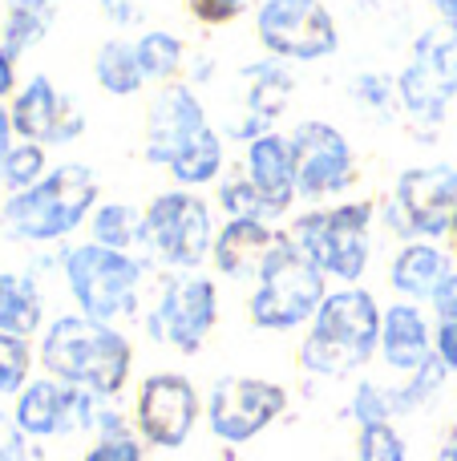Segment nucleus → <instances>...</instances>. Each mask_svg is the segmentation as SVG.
<instances>
[{
  "mask_svg": "<svg viewBox=\"0 0 457 461\" xmlns=\"http://www.w3.org/2000/svg\"><path fill=\"white\" fill-rule=\"evenodd\" d=\"M32 360H37V348L29 336L0 332V397H16L32 381Z\"/></svg>",
  "mask_w": 457,
  "mask_h": 461,
  "instance_id": "31",
  "label": "nucleus"
},
{
  "mask_svg": "<svg viewBox=\"0 0 457 461\" xmlns=\"http://www.w3.org/2000/svg\"><path fill=\"white\" fill-rule=\"evenodd\" d=\"M97 194H102L97 170L89 162L65 158L37 186L0 199V235L24 247L65 243L73 230L89 223V215L97 211Z\"/></svg>",
  "mask_w": 457,
  "mask_h": 461,
  "instance_id": "3",
  "label": "nucleus"
},
{
  "mask_svg": "<svg viewBox=\"0 0 457 461\" xmlns=\"http://www.w3.org/2000/svg\"><path fill=\"white\" fill-rule=\"evenodd\" d=\"M291 154H296V191L304 203L324 207L336 203L340 194H348L361 178V162L356 150L332 122H300L288 134Z\"/></svg>",
  "mask_w": 457,
  "mask_h": 461,
  "instance_id": "14",
  "label": "nucleus"
},
{
  "mask_svg": "<svg viewBox=\"0 0 457 461\" xmlns=\"http://www.w3.org/2000/svg\"><path fill=\"white\" fill-rule=\"evenodd\" d=\"M275 235H280V227H272L267 219H227L215 235V247H211V267L227 279H255Z\"/></svg>",
  "mask_w": 457,
  "mask_h": 461,
  "instance_id": "21",
  "label": "nucleus"
},
{
  "mask_svg": "<svg viewBox=\"0 0 457 461\" xmlns=\"http://www.w3.org/2000/svg\"><path fill=\"white\" fill-rule=\"evenodd\" d=\"M457 223V167L426 162L397 175L393 191L381 199V227L401 243L413 239H445Z\"/></svg>",
  "mask_w": 457,
  "mask_h": 461,
  "instance_id": "9",
  "label": "nucleus"
},
{
  "mask_svg": "<svg viewBox=\"0 0 457 461\" xmlns=\"http://www.w3.org/2000/svg\"><path fill=\"white\" fill-rule=\"evenodd\" d=\"M348 94H353L356 105L381 113V118H393L401 110V102H397V77H389V73H361V77H353Z\"/></svg>",
  "mask_w": 457,
  "mask_h": 461,
  "instance_id": "33",
  "label": "nucleus"
},
{
  "mask_svg": "<svg viewBox=\"0 0 457 461\" xmlns=\"http://www.w3.org/2000/svg\"><path fill=\"white\" fill-rule=\"evenodd\" d=\"M381 316L385 308L369 287H336L324 295L320 312L300 340V368L308 376H353L381 352Z\"/></svg>",
  "mask_w": 457,
  "mask_h": 461,
  "instance_id": "4",
  "label": "nucleus"
},
{
  "mask_svg": "<svg viewBox=\"0 0 457 461\" xmlns=\"http://www.w3.org/2000/svg\"><path fill=\"white\" fill-rule=\"evenodd\" d=\"M215 211L199 191H162L146 203V243L142 251L166 271H199L211 263L215 247Z\"/></svg>",
  "mask_w": 457,
  "mask_h": 461,
  "instance_id": "10",
  "label": "nucleus"
},
{
  "mask_svg": "<svg viewBox=\"0 0 457 461\" xmlns=\"http://www.w3.org/2000/svg\"><path fill=\"white\" fill-rule=\"evenodd\" d=\"M251 0H186V13L199 24H227L247 8Z\"/></svg>",
  "mask_w": 457,
  "mask_h": 461,
  "instance_id": "35",
  "label": "nucleus"
},
{
  "mask_svg": "<svg viewBox=\"0 0 457 461\" xmlns=\"http://www.w3.org/2000/svg\"><path fill=\"white\" fill-rule=\"evenodd\" d=\"M453 271V259L429 239H413L401 243L397 255L389 259V287L409 303H429L442 279Z\"/></svg>",
  "mask_w": 457,
  "mask_h": 461,
  "instance_id": "22",
  "label": "nucleus"
},
{
  "mask_svg": "<svg viewBox=\"0 0 457 461\" xmlns=\"http://www.w3.org/2000/svg\"><path fill=\"white\" fill-rule=\"evenodd\" d=\"M138 61H142L146 86H170L186 65V45L178 32L170 29H146L142 37H134Z\"/></svg>",
  "mask_w": 457,
  "mask_h": 461,
  "instance_id": "26",
  "label": "nucleus"
},
{
  "mask_svg": "<svg viewBox=\"0 0 457 461\" xmlns=\"http://www.w3.org/2000/svg\"><path fill=\"white\" fill-rule=\"evenodd\" d=\"M255 37L267 49V57L291 65L324 61L340 49L336 16L324 0H259Z\"/></svg>",
  "mask_w": 457,
  "mask_h": 461,
  "instance_id": "12",
  "label": "nucleus"
},
{
  "mask_svg": "<svg viewBox=\"0 0 457 461\" xmlns=\"http://www.w3.org/2000/svg\"><path fill=\"white\" fill-rule=\"evenodd\" d=\"M21 89V73H16V57L0 45V105H8V97Z\"/></svg>",
  "mask_w": 457,
  "mask_h": 461,
  "instance_id": "36",
  "label": "nucleus"
},
{
  "mask_svg": "<svg viewBox=\"0 0 457 461\" xmlns=\"http://www.w3.org/2000/svg\"><path fill=\"white\" fill-rule=\"evenodd\" d=\"M94 81L105 89L110 97H134L142 94L146 73L138 61V45L130 37H110L97 45L94 53Z\"/></svg>",
  "mask_w": 457,
  "mask_h": 461,
  "instance_id": "24",
  "label": "nucleus"
},
{
  "mask_svg": "<svg viewBox=\"0 0 457 461\" xmlns=\"http://www.w3.org/2000/svg\"><path fill=\"white\" fill-rule=\"evenodd\" d=\"M8 122L21 142L37 146H69L85 134V113L69 94L53 86L49 73H32L21 81L13 97H8Z\"/></svg>",
  "mask_w": 457,
  "mask_h": 461,
  "instance_id": "18",
  "label": "nucleus"
},
{
  "mask_svg": "<svg viewBox=\"0 0 457 461\" xmlns=\"http://www.w3.org/2000/svg\"><path fill=\"white\" fill-rule=\"evenodd\" d=\"M397 102L426 142L442 134L457 102V24L437 21L417 32L409 61L397 73Z\"/></svg>",
  "mask_w": 457,
  "mask_h": 461,
  "instance_id": "8",
  "label": "nucleus"
},
{
  "mask_svg": "<svg viewBox=\"0 0 457 461\" xmlns=\"http://www.w3.org/2000/svg\"><path fill=\"white\" fill-rule=\"evenodd\" d=\"M434 352L450 373H457V267L434 292Z\"/></svg>",
  "mask_w": 457,
  "mask_h": 461,
  "instance_id": "29",
  "label": "nucleus"
},
{
  "mask_svg": "<svg viewBox=\"0 0 457 461\" xmlns=\"http://www.w3.org/2000/svg\"><path fill=\"white\" fill-rule=\"evenodd\" d=\"M219 324V284L202 271H166L158 284L146 332L154 344H166L178 357H194Z\"/></svg>",
  "mask_w": 457,
  "mask_h": 461,
  "instance_id": "11",
  "label": "nucleus"
},
{
  "mask_svg": "<svg viewBox=\"0 0 457 461\" xmlns=\"http://www.w3.org/2000/svg\"><path fill=\"white\" fill-rule=\"evenodd\" d=\"M146 441L130 433V425L118 413H102L97 421V441L85 449L81 461H146Z\"/></svg>",
  "mask_w": 457,
  "mask_h": 461,
  "instance_id": "30",
  "label": "nucleus"
},
{
  "mask_svg": "<svg viewBox=\"0 0 457 461\" xmlns=\"http://www.w3.org/2000/svg\"><path fill=\"white\" fill-rule=\"evenodd\" d=\"M57 267H61L65 287L81 316L121 324V320H134L142 308L146 263L134 251H113V247L85 239V243L65 247L57 255Z\"/></svg>",
  "mask_w": 457,
  "mask_h": 461,
  "instance_id": "6",
  "label": "nucleus"
},
{
  "mask_svg": "<svg viewBox=\"0 0 457 461\" xmlns=\"http://www.w3.org/2000/svg\"><path fill=\"white\" fill-rule=\"evenodd\" d=\"M381 360L393 373H417L421 365L437 357L434 352V324L426 320L421 303L393 300L381 316Z\"/></svg>",
  "mask_w": 457,
  "mask_h": 461,
  "instance_id": "20",
  "label": "nucleus"
},
{
  "mask_svg": "<svg viewBox=\"0 0 457 461\" xmlns=\"http://www.w3.org/2000/svg\"><path fill=\"white\" fill-rule=\"evenodd\" d=\"M37 360L53 381L110 401L130 384L134 344L118 324H102V320H89L81 312H65V316L45 324L37 340Z\"/></svg>",
  "mask_w": 457,
  "mask_h": 461,
  "instance_id": "2",
  "label": "nucleus"
},
{
  "mask_svg": "<svg viewBox=\"0 0 457 461\" xmlns=\"http://www.w3.org/2000/svg\"><path fill=\"white\" fill-rule=\"evenodd\" d=\"M89 239L113 251H138L146 243V207L134 203H97V211L89 215Z\"/></svg>",
  "mask_w": 457,
  "mask_h": 461,
  "instance_id": "25",
  "label": "nucleus"
},
{
  "mask_svg": "<svg viewBox=\"0 0 457 461\" xmlns=\"http://www.w3.org/2000/svg\"><path fill=\"white\" fill-rule=\"evenodd\" d=\"M13 142H16V134H13V122H8V105H0V162H4Z\"/></svg>",
  "mask_w": 457,
  "mask_h": 461,
  "instance_id": "37",
  "label": "nucleus"
},
{
  "mask_svg": "<svg viewBox=\"0 0 457 461\" xmlns=\"http://www.w3.org/2000/svg\"><path fill=\"white\" fill-rule=\"evenodd\" d=\"M437 461H457V429L445 438V446H442V454H437Z\"/></svg>",
  "mask_w": 457,
  "mask_h": 461,
  "instance_id": "39",
  "label": "nucleus"
},
{
  "mask_svg": "<svg viewBox=\"0 0 457 461\" xmlns=\"http://www.w3.org/2000/svg\"><path fill=\"white\" fill-rule=\"evenodd\" d=\"M49 170H53V167H49V150H45V146L21 142V138H16V142L8 146L4 162H0V191H4V194H21V191H29V186H37Z\"/></svg>",
  "mask_w": 457,
  "mask_h": 461,
  "instance_id": "28",
  "label": "nucleus"
},
{
  "mask_svg": "<svg viewBox=\"0 0 457 461\" xmlns=\"http://www.w3.org/2000/svg\"><path fill=\"white\" fill-rule=\"evenodd\" d=\"M450 239H453V251H457V223H453V230H450Z\"/></svg>",
  "mask_w": 457,
  "mask_h": 461,
  "instance_id": "40",
  "label": "nucleus"
},
{
  "mask_svg": "<svg viewBox=\"0 0 457 461\" xmlns=\"http://www.w3.org/2000/svg\"><path fill=\"white\" fill-rule=\"evenodd\" d=\"M202 417V397L191 376L150 373L134 393V429L154 449H183Z\"/></svg>",
  "mask_w": 457,
  "mask_h": 461,
  "instance_id": "15",
  "label": "nucleus"
},
{
  "mask_svg": "<svg viewBox=\"0 0 457 461\" xmlns=\"http://www.w3.org/2000/svg\"><path fill=\"white\" fill-rule=\"evenodd\" d=\"M328 295V276L316 267V259L291 239L288 227H280L272 251L264 255L247 295V320L259 332H296L312 324Z\"/></svg>",
  "mask_w": 457,
  "mask_h": 461,
  "instance_id": "5",
  "label": "nucleus"
},
{
  "mask_svg": "<svg viewBox=\"0 0 457 461\" xmlns=\"http://www.w3.org/2000/svg\"><path fill=\"white\" fill-rule=\"evenodd\" d=\"M243 175L255 186L259 203H264L267 219H283L291 203L300 199L296 191V154H291L288 134H264L255 142L243 146Z\"/></svg>",
  "mask_w": 457,
  "mask_h": 461,
  "instance_id": "19",
  "label": "nucleus"
},
{
  "mask_svg": "<svg viewBox=\"0 0 457 461\" xmlns=\"http://www.w3.org/2000/svg\"><path fill=\"white\" fill-rule=\"evenodd\" d=\"M353 461H409L405 438L393 421H369L356 433V457Z\"/></svg>",
  "mask_w": 457,
  "mask_h": 461,
  "instance_id": "32",
  "label": "nucleus"
},
{
  "mask_svg": "<svg viewBox=\"0 0 457 461\" xmlns=\"http://www.w3.org/2000/svg\"><path fill=\"white\" fill-rule=\"evenodd\" d=\"M0 332L29 340L45 332V295L32 271H0Z\"/></svg>",
  "mask_w": 457,
  "mask_h": 461,
  "instance_id": "23",
  "label": "nucleus"
},
{
  "mask_svg": "<svg viewBox=\"0 0 457 461\" xmlns=\"http://www.w3.org/2000/svg\"><path fill=\"white\" fill-rule=\"evenodd\" d=\"M429 8H434L445 24H457V0H429Z\"/></svg>",
  "mask_w": 457,
  "mask_h": 461,
  "instance_id": "38",
  "label": "nucleus"
},
{
  "mask_svg": "<svg viewBox=\"0 0 457 461\" xmlns=\"http://www.w3.org/2000/svg\"><path fill=\"white\" fill-rule=\"evenodd\" d=\"M291 397L280 381L267 376H219L207 393V417L215 441L223 446H247L259 433H267L283 413H288Z\"/></svg>",
  "mask_w": 457,
  "mask_h": 461,
  "instance_id": "13",
  "label": "nucleus"
},
{
  "mask_svg": "<svg viewBox=\"0 0 457 461\" xmlns=\"http://www.w3.org/2000/svg\"><path fill=\"white\" fill-rule=\"evenodd\" d=\"M372 223H377L372 199H340L300 211L288 230L324 276L353 287L361 284L372 263Z\"/></svg>",
  "mask_w": 457,
  "mask_h": 461,
  "instance_id": "7",
  "label": "nucleus"
},
{
  "mask_svg": "<svg viewBox=\"0 0 457 461\" xmlns=\"http://www.w3.org/2000/svg\"><path fill=\"white\" fill-rule=\"evenodd\" d=\"M219 207H223V215L227 219H267V211H264V203H259V194H255V186L247 183V175H227V178H219ZM272 223V219H267Z\"/></svg>",
  "mask_w": 457,
  "mask_h": 461,
  "instance_id": "34",
  "label": "nucleus"
},
{
  "mask_svg": "<svg viewBox=\"0 0 457 461\" xmlns=\"http://www.w3.org/2000/svg\"><path fill=\"white\" fill-rule=\"evenodd\" d=\"M142 154L150 167H166L170 178L186 191H199L223 178L227 146L219 126H211V113L194 86L170 81L146 105Z\"/></svg>",
  "mask_w": 457,
  "mask_h": 461,
  "instance_id": "1",
  "label": "nucleus"
},
{
  "mask_svg": "<svg viewBox=\"0 0 457 461\" xmlns=\"http://www.w3.org/2000/svg\"><path fill=\"white\" fill-rule=\"evenodd\" d=\"M296 94V77H291L288 61L280 57H264V61H251L235 73V110L223 118L219 134L227 142H255V138L272 134L275 118L291 105Z\"/></svg>",
  "mask_w": 457,
  "mask_h": 461,
  "instance_id": "16",
  "label": "nucleus"
},
{
  "mask_svg": "<svg viewBox=\"0 0 457 461\" xmlns=\"http://www.w3.org/2000/svg\"><path fill=\"white\" fill-rule=\"evenodd\" d=\"M49 32V8L45 5H8L4 8V21H0V45L21 61L24 53L45 41Z\"/></svg>",
  "mask_w": 457,
  "mask_h": 461,
  "instance_id": "27",
  "label": "nucleus"
},
{
  "mask_svg": "<svg viewBox=\"0 0 457 461\" xmlns=\"http://www.w3.org/2000/svg\"><path fill=\"white\" fill-rule=\"evenodd\" d=\"M94 393L61 384L53 376H32L21 393L13 397V429L24 433L29 441L65 438L77 429H97L102 409H97Z\"/></svg>",
  "mask_w": 457,
  "mask_h": 461,
  "instance_id": "17",
  "label": "nucleus"
}]
</instances>
